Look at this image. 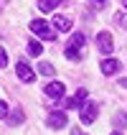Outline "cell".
<instances>
[{
	"instance_id": "cell-23",
	"label": "cell",
	"mask_w": 127,
	"mask_h": 135,
	"mask_svg": "<svg viewBox=\"0 0 127 135\" xmlns=\"http://www.w3.org/2000/svg\"><path fill=\"white\" fill-rule=\"evenodd\" d=\"M94 3H107V0H94Z\"/></svg>"
},
{
	"instance_id": "cell-5",
	"label": "cell",
	"mask_w": 127,
	"mask_h": 135,
	"mask_svg": "<svg viewBox=\"0 0 127 135\" xmlns=\"http://www.w3.org/2000/svg\"><path fill=\"white\" fill-rule=\"evenodd\" d=\"M43 92H46V97H51V99H61L66 94V87H64V82H51Z\"/></svg>"
},
{
	"instance_id": "cell-19",
	"label": "cell",
	"mask_w": 127,
	"mask_h": 135,
	"mask_svg": "<svg viewBox=\"0 0 127 135\" xmlns=\"http://www.w3.org/2000/svg\"><path fill=\"white\" fill-rule=\"evenodd\" d=\"M117 23H120V26H127V15L120 13V15H117Z\"/></svg>"
},
{
	"instance_id": "cell-11",
	"label": "cell",
	"mask_w": 127,
	"mask_h": 135,
	"mask_svg": "<svg viewBox=\"0 0 127 135\" xmlns=\"http://www.w3.org/2000/svg\"><path fill=\"white\" fill-rule=\"evenodd\" d=\"M23 120H26V115H23L21 107H15V110H10V112H8V122H10V125H21Z\"/></svg>"
},
{
	"instance_id": "cell-4",
	"label": "cell",
	"mask_w": 127,
	"mask_h": 135,
	"mask_svg": "<svg viewBox=\"0 0 127 135\" xmlns=\"http://www.w3.org/2000/svg\"><path fill=\"white\" fill-rule=\"evenodd\" d=\"M97 115H99V107L94 105V102H87V105L82 107V122L84 125H92V122L97 120Z\"/></svg>"
},
{
	"instance_id": "cell-8",
	"label": "cell",
	"mask_w": 127,
	"mask_h": 135,
	"mask_svg": "<svg viewBox=\"0 0 127 135\" xmlns=\"http://www.w3.org/2000/svg\"><path fill=\"white\" fill-rule=\"evenodd\" d=\"M84 99H87V89H76V94L66 102V110H76V107H82Z\"/></svg>"
},
{
	"instance_id": "cell-3",
	"label": "cell",
	"mask_w": 127,
	"mask_h": 135,
	"mask_svg": "<svg viewBox=\"0 0 127 135\" xmlns=\"http://www.w3.org/2000/svg\"><path fill=\"white\" fill-rule=\"evenodd\" d=\"M15 74H18V79L21 82H26V84H31L33 79H36V71L26 64V61H18V66H15Z\"/></svg>"
},
{
	"instance_id": "cell-16",
	"label": "cell",
	"mask_w": 127,
	"mask_h": 135,
	"mask_svg": "<svg viewBox=\"0 0 127 135\" xmlns=\"http://www.w3.org/2000/svg\"><path fill=\"white\" fill-rule=\"evenodd\" d=\"M8 112H10V110H8V105L3 102V99H0V120H5V117H8Z\"/></svg>"
},
{
	"instance_id": "cell-6",
	"label": "cell",
	"mask_w": 127,
	"mask_h": 135,
	"mask_svg": "<svg viewBox=\"0 0 127 135\" xmlns=\"http://www.w3.org/2000/svg\"><path fill=\"white\" fill-rule=\"evenodd\" d=\"M46 122H48V128H53V130H61V128H66L69 117H66V112H51Z\"/></svg>"
},
{
	"instance_id": "cell-12",
	"label": "cell",
	"mask_w": 127,
	"mask_h": 135,
	"mask_svg": "<svg viewBox=\"0 0 127 135\" xmlns=\"http://www.w3.org/2000/svg\"><path fill=\"white\" fill-rule=\"evenodd\" d=\"M66 59H71V61H79L82 59V51H79V49H76V46H71V44H66Z\"/></svg>"
},
{
	"instance_id": "cell-2",
	"label": "cell",
	"mask_w": 127,
	"mask_h": 135,
	"mask_svg": "<svg viewBox=\"0 0 127 135\" xmlns=\"http://www.w3.org/2000/svg\"><path fill=\"white\" fill-rule=\"evenodd\" d=\"M97 49L102 54H112L114 51V41H112V36H109L107 31H99L97 33Z\"/></svg>"
},
{
	"instance_id": "cell-22",
	"label": "cell",
	"mask_w": 127,
	"mask_h": 135,
	"mask_svg": "<svg viewBox=\"0 0 127 135\" xmlns=\"http://www.w3.org/2000/svg\"><path fill=\"white\" fill-rule=\"evenodd\" d=\"M112 135H122V133H120V130H114V133H112Z\"/></svg>"
},
{
	"instance_id": "cell-17",
	"label": "cell",
	"mask_w": 127,
	"mask_h": 135,
	"mask_svg": "<svg viewBox=\"0 0 127 135\" xmlns=\"http://www.w3.org/2000/svg\"><path fill=\"white\" fill-rule=\"evenodd\" d=\"M8 66V54H5V49H0V69H5Z\"/></svg>"
},
{
	"instance_id": "cell-9",
	"label": "cell",
	"mask_w": 127,
	"mask_h": 135,
	"mask_svg": "<svg viewBox=\"0 0 127 135\" xmlns=\"http://www.w3.org/2000/svg\"><path fill=\"white\" fill-rule=\"evenodd\" d=\"M66 5V0H38V8L43 10V13H51V10H56V8Z\"/></svg>"
},
{
	"instance_id": "cell-15",
	"label": "cell",
	"mask_w": 127,
	"mask_h": 135,
	"mask_svg": "<svg viewBox=\"0 0 127 135\" xmlns=\"http://www.w3.org/2000/svg\"><path fill=\"white\" fill-rule=\"evenodd\" d=\"M69 44L79 49V46H84V44H87V36H84L82 31H79V33H74V36H71V41H69Z\"/></svg>"
},
{
	"instance_id": "cell-21",
	"label": "cell",
	"mask_w": 127,
	"mask_h": 135,
	"mask_svg": "<svg viewBox=\"0 0 127 135\" xmlns=\"http://www.w3.org/2000/svg\"><path fill=\"white\" fill-rule=\"evenodd\" d=\"M8 3H10V0H0V5H8Z\"/></svg>"
},
{
	"instance_id": "cell-10",
	"label": "cell",
	"mask_w": 127,
	"mask_h": 135,
	"mask_svg": "<svg viewBox=\"0 0 127 135\" xmlns=\"http://www.w3.org/2000/svg\"><path fill=\"white\" fill-rule=\"evenodd\" d=\"M102 74L104 76H112V74H117V69H120V61H114V59H107V61H102Z\"/></svg>"
},
{
	"instance_id": "cell-20",
	"label": "cell",
	"mask_w": 127,
	"mask_h": 135,
	"mask_svg": "<svg viewBox=\"0 0 127 135\" xmlns=\"http://www.w3.org/2000/svg\"><path fill=\"white\" fill-rule=\"evenodd\" d=\"M71 135H87V133H82V130H71Z\"/></svg>"
},
{
	"instance_id": "cell-1",
	"label": "cell",
	"mask_w": 127,
	"mask_h": 135,
	"mask_svg": "<svg viewBox=\"0 0 127 135\" xmlns=\"http://www.w3.org/2000/svg\"><path fill=\"white\" fill-rule=\"evenodd\" d=\"M31 31H33L36 36H41L43 41H53V38H56V31L46 21H31Z\"/></svg>"
},
{
	"instance_id": "cell-13",
	"label": "cell",
	"mask_w": 127,
	"mask_h": 135,
	"mask_svg": "<svg viewBox=\"0 0 127 135\" xmlns=\"http://www.w3.org/2000/svg\"><path fill=\"white\" fill-rule=\"evenodd\" d=\"M38 71H41L43 76H53V74H56L53 64H48V61H41V64H38Z\"/></svg>"
},
{
	"instance_id": "cell-18",
	"label": "cell",
	"mask_w": 127,
	"mask_h": 135,
	"mask_svg": "<svg viewBox=\"0 0 127 135\" xmlns=\"http://www.w3.org/2000/svg\"><path fill=\"white\" fill-rule=\"evenodd\" d=\"M125 122H127V115H117V117H114V125H117V128H125Z\"/></svg>"
},
{
	"instance_id": "cell-7",
	"label": "cell",
	"mask_w": 127,
	"mask_h": 135,
	"mask_svg": "<svg viewBox=\"0 0 127 135\" xmlns=\"http://www.w3.org/2000/svg\"><path fill=\"white\" fill-rule=\"evenodd\" d=\"M53 28L61 31V33L71 31V18H69V15H53Z\"/></svg>"
},
{
	"instance_id": "cell-14",
	"label": "cell",
	"mask_w": 127,
	"mask_h": 135,
	"mask_svg": "<svg viewBox=\"0 0 127 135\" xmlns=\"http://www.w3.org/2000/svg\"><path fill=\"white\" fill-rule=\"evenodd\" d=\"M28 54H31V56H41V54H43V46L33 38V41H28Z\"/></svg>"
},
{
	"instance_id": "cell-24",
	"label": "cell",
	"mask_w": 127,
	"mask_h": 135,
	"mask_svg": "<svg viewBox=\"0 0 127 135\" xmlns=\"http://www.w3.org/2000/svg\"><path fill=\"white\" fill-rule=\"evenodd\" d=\"M122 5H125V8H127V0H122Z\"/></svg>"
}]
</instances>
